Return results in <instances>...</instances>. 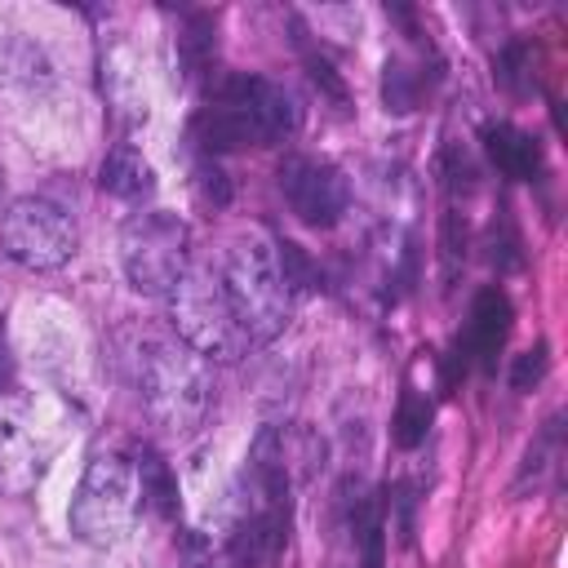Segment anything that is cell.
Segmentation results:
<instances>
[{
	"mask_svg": "<svg viewBox=\"0 0 568 568\" xmlns=\"http://www.w3.org/2000/svg\"><path fill=\"white\" fill-rule=\"evenodd\" d=\"M138 395L164 435H191L204 426L213 404L209 359L178 337H151L138 355Z\"/></svg>",
	"mask_w": 568,
	"mask_h": 568,
	"instance_id": "1",
	"label": "cell"
},
{
	"mask_svg": "<svg viewBox=\"0 0 568 568\" xmlns=\"http://www.w3.org/2000/svg\"><path fill=\"white\" fill-rule=\"evenodd\" d=\"M217 275L248 342H271L284 333L293 315V284L280 266V248L266 235H240L226 248V266Z\"/></svg>",
	"mask_w": 568,
	"mask_h": 568,
	"instance_id": "2",
	"label": "cell"
},
{
	"mask_svg": "<svg viewBox=\"0 0 568 568\" xmlns=\"http://www.w3.org/2000/svg\"><path fill=\"white\" fill-rule=\"evenodd\" d=\"M297 129V106L293 98L262 80V75H240L231 80L217 102L195 120V138L204 151H235V146H266L280 142L284 133Z\"/></svg>",
	"mask_w": 568,
	"mask_h": 568,
	"instance_id": "3",
	"label": "cell"
},
{
	"mask_svg": "<svg viewBox=\"0 0 568 568\" xmlns=\"http://www.w3.org/2000/svg\"><path fill=\"white\" fill-rule=\"evenodd\" d=\"M142 510V484L138 466L120 453H98L89 457L80 488L71 497V532L84 546H115L133 532V519Z\"/></svg>",
	"mask_w": 568,
	"mask_h": 568,
	"instance_id": "4",
	"label": "cell"
},
{
	"mask_svg": "<svg viewBox=\"0 0 568 568\" xmlns=\"http://www.w3.org/2000/svg\"><path fill=\"white\" fill-rule=\"evenodd\" d=\"M169 315H173L178 342H186L204 359H240L248 346L226 302L222 275L213 266H186V275L169 293Z\"/></svg>",
	"mask_w": 568,
	"mask_h": 568,
	"instance_id": "5",
	"label": "cell"
},
{
	"mask_svg": "<svg viewBox=\"0 0 568 568\" xmlns=\"http://www.w3.org/2000/svg\"><path fill=\"white\" fill-rule=\"evenodd\" d=\"M186 244H191V235L173 213H164V209L133 213L124 222V235H120V257H124L129 284L138 293H151V297L173 293V284L191 266Z\"/></svg>",
	"mask_w": 568,
	"mask_h": 568,
	"instance_id": "6",
	"label": "cell"
},
{
	"mask_svg": "<svg viewBox=\"0 0 568 568\" xmlns=\"http://www.w3.org/2000/svg\"><path fill=\"white\" fill-rule=\"evenodd\" d=\"M4 253L27 271H53L75 253V222L62 204L44 195H22L0 217Z\"/></svg>",
	"mask_w": 568,
	"mask_h": 568,
	"instance_id": "7",
	"label": "cell"
},
{
	"mask_svg": "<svg viewBox=\"0 0 568 568\" xmlns=\"http://www.w3.org/2000/svg\"><path fill=\"white\" fill-rule=\"evenodd\" d=\"M280 191L306 226H333L351 204V186L342 169H333L328 160H311V155H288L280 164Z\"/></svg>",
	"mask_w": 568,
	"mask_h": 568,
	"instance_id": "8",
	"label": "cell"
},
{
	"mask_svg": "<svg viewBox=\"0 0 568 568\" xmlns=\"http://www.w3.org/2000/svg\"><path fill=\"white\" fill-rule=\"evenodd\" d=\"M44 470V439L36 430V417L13 404L0 399V493H27Z\"/></svg>",
	"mask_w": 568,
	"mask_h": 568,
	"instance_id": "9",
	"label": "cell"
},
{
	"mask_svg": "<svg viewBox=\"0 0 568 568\" xmlns=\"http://www.w3.org/2000/svg\"><path fill=\"white\" fill-rule=\"evenodd\" d=\"M506 333H510V302H506L497 288L479 293V302H475V311H470V351L479 355L484 368H493V359H497Z\"/></svg>",
	"mask_w": 568,
	"mask_h": 568,
	"instance_id": "10",
	"label": "cell"
},
{
	"mask_svg": "<svg viewBox=\"0 0 568 568\" xmlns=\"http://www.w3.org/2000/svg\"><path fill=\"white\" fill-rule=\"evenodd\" d=\"M98 182H102L106 195H120V200H142V195L155 186V182H151V164H146L133 146H115V151L102 160Z\"/></svg>",
	"mask_w": 568,
	"mask_h": 568,
	"instance_id": "11",
	"label": "cell"
},
{
	"mask_svg": "<svg viewBox=\"0 0 568 568\" xmlns=\"http://www.w3.org/2000/svg\"><path fill=\"white\" fill-rule=\"evenodd\" d=\"M484 142H488L493 164H497L506 178H532V173H537V146H532L528 133H519V129H510V124H493V129L484 133Z\"/></svg>",
	"mask_w": 568,
	"mask_h": 568,
	"instance_id": "12",
	"label": "cell"
},
{
	"mask_svg": "<svg viewBox=\"0 0 568 568\" xmlns=\"http://www.w3.org/2000/svg\"><path fill=\"white\" fill-rule=\"evenodd\" d=\"M138 484H142V501H151L160 515H169L173 510V488H169V475H164V466H160V457H142V466H138Z\"/></svg>",
	"mask_w": 568,
	"mask_h": 568,
	"instance_id": "13",
	"label": "cell"
},
{
	"mask_svg": "<svg viewBox=\"0 0 568 568\" xmlns=\"http://www.w3.org/2000/svg\"><path fill=\"white\" fill-rule=\"evenodd\" d=\"M426 422H430V408L408 390V395L399 399V413H395V439H399L404 448H413V444L426 435Z\"/></svg>",
	"mask_w": 568,
	"mask_h": 568,
	"instance_id": "14",
	"label": "cell"
},
{
	"mask_svg": "<svg viewBox=\"0 0 568 568\" xmlns=\"http://www.w3.org/2000/svg\"><path fill=\"white\" fill-rule=\"evenodd\" d=\"M541 368H546V355H541V351H528V355L519 359V373H515V386H528V377H541Z\"/></svg>",
	"mask_w": 568,
	"mask_h": 568,
	"instance_id": "15",
	"label": "cell"
},
{
	"mask_svg": "<svg viewBox=\"0 0 568 568\" xmlns=\"http://www.w3.org/2000/svg\"><path fill=\"white\" fill-rule=\"evenodd\" d=\"M4 382H9V337L0 328V390H4Z\"/></svg>",
	"mask_w": 568,
	"mask_h": 568,
	"instance_id": "16",
	"label": "cell"
}]
</instances>
